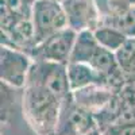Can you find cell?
Instances as JSON below:
<instances>
[{
	"mask_svg": "<svg viewBox=\"0 0 135 135\" xmlns=\"http://www.w3.org/2000/svg\"><path fill=\"white\" fill-rule=\"evenodd\" d=\"M62 100L45 88L26 85L23 88V112L38 135H55Z\"/></svg>",
	"mask_w": 135,
	"mask_h": 135,
	"instance_id": "6da1fadb",
	"label": "cell"
},
{
	"mask_svg": "<svg viewBox=\"0 0 135 135\" xmlns=\"http://www.w3.org/2000/svg\"><path fill=\"white\" fill-rule=\"evenodd\" d=\"M26 85L45 88L61 100L72 93L68 78V65L47 60L32 61Z\"/></svg>",
	"mask_w": 135,
	"mask_h": 135,
	"instance_id": "7a4b0ae2",
	"label": "cell"
},
{
	"mask_svg": "<svg viewBox=\"0 0 135 135\" xmlns=\"http://www.w3.org/2000/svg\"><path fill=\"white\" fill-rule=\"evenodd\" d=\"M99 131L97 122L91 111L81 107L72 93L61 103L55 135H92Z\"/></svg>",
	"mask_w": 135,
	"mask_h": 135,
	"instance_id": "3957f363",
	"label": "cell"
},
{
	"mask_svg": "<svg viewBox=\"0 0 135 135\" xmlns=\"http://www.w3.org/2000/svg\"><path fill=\"white\" fill-rule=\"evenodd\" d=\"M31 20L35 30L37 45L68 26V18L60 0H37Z\"/></svg>",
	"mask_w": 135,
	"mask_h": 135,
	"instance_id": "277c9868",
	"label": "cell"
},
{
	"mask_svg": "<svg viewBox=\"0 0 135 135\" xmlns=\"http://www.w3.org/2000/svg\"><path fill=\"white\" fill-rule=\"evenodd\" d=\"M76 37V30L65 27L35 45L28 54L32 57V60H47L68 65L70 61Z\"/></svg>",
	"mask_w": 135,
	"mask_h": 135,
	"instance_id": "5b68a950",
	"label": "cell"
},
{
	"mask_svg": "<svg viewBox=\"0 0 135 135\" xmlns=\"http://www.w3.org/2000/svg\"><path fill=\"white\" fill-rule=\"evenodd\" d=\"M32 61V57L26 51L2 45V47H0V78H2V83L14 88H25Z\"/></svg>",
	"mask_w": 135,
	"mask_h": 135,
	"instance_id": "8992f818",
	"label": "cell"
},
{
	"mask_svg": "<svg viewBox=\"0 0 135 135\" xmlns=\"http://www.w3.org/2000/svg\"><path fill=\"white\" fill-rule=\"evenodd\" d=\"M68 26L78 31L95 30L100 25V12L96 0H62Z\"/></svg>",
	"mask_w": 135,
	"mask_h": 135,
	"instance_id": "52a82bcc",
	"label": "cell"
},
{
	"mask_svg": "<svg viewBox=\"0 0 135 135\" xmlns=\"http://www.w3.org/2000/svg\"><path fill=\"white\" fill-rule=\"evenodd\" d=\"M115 91H116L115 88L108 85L93 84L81 89H77V91H73L72 96L81 107H84L85 109L91 111L93 115H96L111 101Z\"/></svg>",
	"mask_w": 135,
	"mask_h": 135,
	"instance_id": "ba28073f",
	"label": "cell"
},
{
	"mask_svg": "<svg viewBox=\"0 0 135 135\" xmlns=\"http://www.w3.org/2000/svg\"><path fill=\"white\" fill-rule=\"evenodd\" d=\"M2 2V31H7L15 22L30 19L37 0H0Z\"/></svg>",
	"mask_w": 135,
	"mask_h": 135,
	"instance_id": "9c48e42d",
	"label": "cell"
},
{
	"mask_svg": "<svg viewBox=\"0 0 135 135\" xmlns=\"http://www.w3.org/2000/svg\"><path fill=\"white\" fill-rule=\"evenodd\" d=\"M68 78L72 92L93 84L107 85L105 80L101 77L91 65L84 62H69L68 64ZM109 86V85H108Z\"/></svg>",
	"mask_w": 135,
	"mask_h": 135,
	"instance_id": "30bf717a",
	"label": "cell"
},
{
	"mask_svg": "<svg viewBox=\"0 0 135 135\" xmlns=\"http://www.w3.org/2000/svg\"><path fill=\"white\" fill-rule=\"evenodd\" d=\"M100 46L97 42L93 30H83L77 32L76 42L73 46V51L69 62H84L88 64L96 49Z\"/></svg>",
	"mask_w": 135,
	"mask_h": 135,
	"instance_id": "8fae6325",
	"label": "cell"
},
{
	"mask_svg": "<svg viewBox=\"0 0 135 135\" xmlns=\"http://www.w3.org/2000/svg\"><path fill=\"white\" fill-rule=\"evenodd\" d=\"M93 34H95L97 42L101 45V46L108 49V50H111V51H114V53L128 38L126 34H123L116 27L108 26V25H100V26H97L93 30Z\"/></svg>",
	"mask_w": 135,
	"mask_h": 135,
	"instance_id": "7c38bea8",
	"label": "cell"
},
{
	"mask_svg": "<svg viewBox=\"0 0 135 135\" xmlns=\"http://www.w3.org/2000/svg\"><path fill=\"white\" fill-rule=\"evenodd\" d=\"M100 25L114 26L118 30H120L123 34H126L128 38H135V9L134 7H131L116 15L103 18L100 19Z\"/></svg>",
	"mask_w": 135,
	"mask_h": 135,
	"instance_id": "4fadbf2b",
	"label": "cell"
},
{
	"mask_svg": "<svg viewBox=\"0 0 135 135\" xmlns=\"http://www.w3.org/2000/svg\"><path fill=\"white\" fill-rule=\"evenodd\" d=\"M116 61L124 73L135 62V38H127V41L115 51Z\"/></svg>",
	"mask_w": 135,
	"mask_h": 135,
	"instance_id": "5bb4252c",
	"label": "cell"
},
{
	"mask_svg": "<svg viewBox=\"0 0 135 135\" xmlns=\"http://www.w3.org/2000/svg\"><path fill=\"white\" fill-rule=\"evenodd\" d=\"M97 132L100 135H135V119L112 123Z\"/></svg>",
	"mask_w": 135,
	"mask_h": 135,
	"instance_id": "9a60e30c",
	"label": "cell"
},
{
	"mask_svg": "<svg viewBox=\"0 0 135 135\" xmlns=\"http://www.w3.org/2000/svg\"><path fill=\"white\" fill-rule=\"evenodd\" d=\"M132 2H134V4H135V0H132Z\"/></svg>",
	"mask_w": 135,
	"mask_h": 135,
	"instance_id": "2e32d148",
	"label": "cell"
},
{
	"mask_svg": "<svg viewBox=\"0 0 135 135\" xmlns=\"http://www.w3.org/2000/svg\"><path fill=\"white\" fill-rule=\"evenodd\" d=\"M134 9H135V6H134Z\"/></svg>",
	"mask_w": 135,
	"mask_h": 135,
	"instance_id": "e0dca14e",
	"label": "cell"
},
{
	"mask_svg": "<svg viewBox=\"0 0 135 135\" xmlns=\"http://www.w3.org/2000/svg\"><path fill=\"white\" fill-rule=\"evenodd\" d=\"M60 2H61V0H60Z\"/></svg>",
	"mask_w": 135,
	"mask_h": 135,
	"instance_id": "ac0fdd59",
	"label": "cell"
},
{
	"mask_svg": "<svg viewBox=\"0 0 135 135\" xmlns=\"http://www.w3.org/2000/svg\"><path fill=\"white\" fill-rule=\"evenodd\" d=\"M61 2H62V0H61Z\"/></svg>",
	"mask_w": 135,
	"mask_h": 135,
	"instance_id": "d6986e66",
	"label": "cell"
}]
</instances>
